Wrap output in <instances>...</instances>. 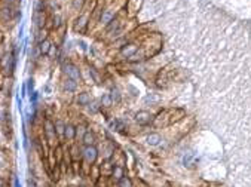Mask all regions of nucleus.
I'll return each mask as SVG.
<instances>
[{"instance_id":"f257e3e1","label":"nucleus","mask_w":251,"mask_h":187,"mask_svg":"<svg viewBox=\"0 0 251 187\" xmlns=\"http://www.w3.org/2000/svg\"><path fill=\"white\" fill-rule=\"evenodd\" d=\"M91 11L82 9V12L76 17L74 22H73V31L76 35H87L88 30L91 27Z\"/></svg>"},{"instance_id":"f03ea898","label":"nucleus","mask_w":251,"mask_h":187,"mask_svg":"<svg viewBox=\"0 0 251 187\" xmlns=\"http://www.w3.org/2000/svg\"><path fill=\"white\" fill-rule=\"evenodd\" d=\"M61 73H63L64 77L73 79L77 83H82L83 82V75H82L80 67L76 64L74 61H72V59H64L61 62Z\"/></svg>"},{"instance_id":"7ed1b4c3","label":"nucleus","mask_w":251,"mask_h":187,"mask_svg":"<svg viewBox=\"0 0 251 187\" xmlns=\"http://www.w3.org/2000/svg\"><path fill=\"white\" fill-rule=\"evenodd\" d=\"M42 128H43V138H45V141L48 143V146H49L51 149L58 147V146H60V138H58L57 132H55L54 120L49 119V117H46V119L43 120Z\"/></svg>"},{"instance_id":"20e7f679","label":"nucleus","mask_w":251,"mask_h":187,"mask_svg":"<svg viewBox=\"0 0 251 187\" xmlns=\"http://www.w3.org/2000/svg\"><path fill=\"white\" fill-rule=\"evenodd\" d=\"M100 158V150L97 146H83L82 147V162L87 167H92L97 164Z\"/></svg>"},{"instance_id":"39448f33","label":"nucleus","mask_w":251,"mask_h":187,"mask_svg":"<svg viewBox=\"0 0 251 187\" xmlns=\"http://www.w3.org/2000/svg\"><path fill=\"white\" fill-rule=\"evenodd\" d=\"M140 43H138L137 40H131V42H126L124 43L122 46H119V52H118V56L121 59H129L131 56H134L138 51H140Z\"/></svg>"},{"instance_id":"423d86ee","label":"nucleus","mask_w":251,"mask_h":187,"mask_svg":"<svg viewBox=\"0 0 251 187\" xmlns=\"http://www.w3.org/2000/svg\"><path fill=\"white\" fill-rule=\"evenodd\" d=\"M134 120L135 123L138 125V127H149L150 123H153L155 117L150 112L147 110H140V112H137L134 114Z\"/></svg>"},{"instance_id":"0eeeda50","label":"nucleus","mask_w":251,"mask_h":187,"mask_svg":"<svg viewBox=\"0 0 251 187\" xmlns=\"http://www.w3.org/2000/svg\"><path fill=\"white\" fill-rule=\"evenodd\" d=\"M92 100L94 98L91 95V92H88V91H82L74 95V104L77 107H82V109H87L92 103Z\"/></svg>"},{"instance_id":"6e6552de","label":"nucleus","mask_w":251,"mask_h":187,"mask_svg":"<svg viewBox=\"0 0 251 187\" xmlns=\"http://www.w3.org/2000/svg\"><path fill=\"white\" fill-rule=\"evenodd\" d=\"M79 85L80 83H77L76 80H73V79H69V77H64L63 76V80H61V88H63V91L66 92V94H77V91H79Z\"/></svg>"},{"instance_id":"1a4fd4ad","label":"nucleus","mask_w":251,"mask_h":187,"mask_svg":"<svg viewBox=\"0 0 251 187\" xmlns=\"http://www.w3.org/2000/svg\"><path fill=\"white\" fill-rule=\"evenodd\" d=\"M126 174H125V165H118V164H113L111 165V172H110V178L113 180L115 183H118L121 178H124Z\"/></svg>"},{"instance_id":"9d476101","label":"nucleus","mask_w":251,"mask_h":187,"mask_svg":"<svg viewBox=\"0 0 251 187\" xmlns=\"http://www.w3.org/2000/svg\"><path fill=\"white\" fill-rule=\"evenodd\" d=\"M97 134L92 131V130H90L88 128V131L83 134V137H82V140H80V144L82 146H97Z\"/></svg>"},{"instance_id":"9b49d317","label":"nucleus","mask_w":251,"mask_h":187,"mask_svg":"<svg viewBox=\"0 0 251 187\" xmlns=\"http://www.w3.org/2000/svg\"><path fill=\"white\" fill-rule=\"evenodd\" d=\"M76 140V125L73 122H67L66 125V131H64V140L63 143H72Z\"/></svg>"},{"instance_id":"f8f14e48","label":"nucleus","mask_w":251,"mask_h":187,"mask_svg":"<svg viewBox=\"0 0 251 187\" xmlns=\"http://www.w3.org/2000/svg\"><path fill=\"white\" fill-rule=\"evenodd\" d=\"M66 125H67V122H66L64 119H61V117H58V119H55V120H54L55 132H57V135H58V138H60V140H64Z\"/></svg>"},{"instance_id":"ddd939ff","label":"nucleus","mask_w":251,"mask_h":187,"mask_svg":"<svg viewBox=\"0 0 251 187\" xmlns=\"http://www.w3.org/2000/svg\"><path fill=\"white\" fill-rule=\"evenodd\" d=\"M108 92H110L111 98H113V104H115V106H118V104L122 103V100H124V94H122V91H121L118 86L111 85L110 89H108Z\"/></svg>"},{"instance_id":"4468645a","label":"nucleus","mask_w":251,"mask_h":187,"mask_svg":"<svg viewBox=\"0 0 251 187\" xmlns=\"http://www.w3.org/2000/svg\"><path fill=\"white\" fill-rule=\"evenodd\" d=\"M100 104H101V107H103V110H106V109H111L115 104H113V98H111V95H110V92L107 91V92H103L101 94V97H100Z\"/></svg>"},{"instance_id":"2eb2a0df","label":"nucleus","mask_w":251,"mask_h":187,"mask_svg":"<svg viewBox=\"0 0 251 187\" xmlns=\"http://www.w3.org/2000/svg\"><path fill=\"white\" fill-rule=\"evenodd\" d=\"M52 45H54V42H52L49 37H46L45 40H42L40 43H37V49H39L40 55H42V56H48V54H49Z\"/></svg>"},{"instance_id":"dca6fc26","label":"nucleus","mask_w":251,"mask_h":187,"mask_svg":"<svg viewBox=\"0 0 251 187\" xmlns=\"http://www.w3.org/2000/svg\"><path fill=\"white\" fill-rule=\"evenodd\" d=\"M87 110H88V113H90L91 116H95V114L103 113V107H101V104H100L98 100H92V103L87 107Z\"/></svg>"},{"instance_id":"f3484780","label":"nucleus","mask_w":251,"mask_h":187,"mask_svg":"<svg viewBox=\"0 0 251 187\" xmlns=\"http://www.w3.org/2000/svg\"><path fill=\"white\" fill-rule=\"evenodd\" d=\"M161 141H162V138H161V135H159L158 132H150V134L146 137V143H147L149 146H152V147L159 146Z\"/></svg>"},{"instance_id":"a211bd4d","label":"nucleus","mask_w":251,"mask_h":187,"mask_svg":"<svg viewBox=\"0 0 251 187\" xmlns=\"http://www.w3.org/2000/svg\"><path fill=\"white\" fill-rule=\"evenodd\" d=\"M87 131H88V125L85 122L76 125V140H82L83 134H85Z\"/></svg>"},{"instance_id":"6ab92c4d","label":"nucleus","mask_w":251,"mask_h":187,"mask_svg":"<svg viewBox=\"0 0 251 187\" xmlns=\"http://www.w3.org/2000/svg\"><path fill=\"white\" fill-rule=\"evenodd\" d=\"M116 186L118 187H134V184H132V180L129 178V177H124V178H121L118 183H116Z\"/></svg>"},{"instance_id":"aec40b11","label":"nucleus","mask_w":251,"mask_h":187,"mask_svg":"<svg viewBox=\"0 0 251 187\" xmlns=\"http://www.w3.org/2000/svg\"><path fill=\"white\" fill-rule=\"evenodd\" d=\"M192 159H193V154H192V153H187V154H184V156H183V164L189 167V165H190V162H192Z\"/></svg>"},{"instance_id":"412c9836","label":"nucleus","mask_w":251,"mask_h":187,"mask_svg":"<svg viewBox=\"0 0 251 187\" xmlns=\"http://www.w3.org/2000/svg\"><path fill=\"white\" fill-rule=\"evenodd\" d=\"M0 187H6V183H5V178L0 175Z\"/></svg>"}]
</instances>
